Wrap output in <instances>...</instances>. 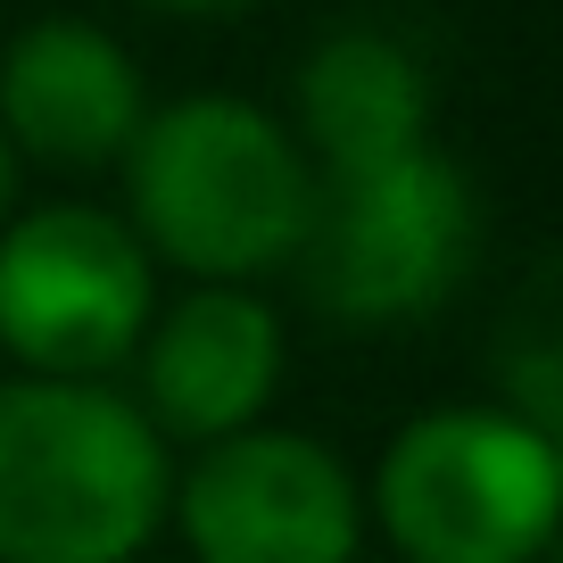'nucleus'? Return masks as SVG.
Segmentation results:
<instances>
[{"mask_svg": "<svg viewBox=\"0 0 563 563\" xmlns=\"http://www.w3.org/2000/svg\"><path fill=\"white\" fill-rule=\"evenodd\" d=\"M124 224L150 265H175L199 290H249V282L299 265L307 216H316V166L299 133L232 91H191L150 108L124 150Z\"/></svg>", "mask_w": 563, "mask_h": 563, "instance_id": "obj_1", "label": "nucleus"}, {"mask_svg": "<svg viewBox=\"0 0 563 563\" xmlns=\"http://www.w3.org/2000/svg\"><path fill=\"white\" fill-rule=\"evenodd\" d=\"M166 497L175 456L124 389L0 373V563H133Z\"/></svg>", "mask_w": 563, "mask_h": 563, "instance_id": "obj_2", "label": "nucleus"}, {"mask_svg": "<svg viewBox=\"0 0 563 563\" xmlns=\"http://www.w3.org/2000/svg\"><path fill=\"white\" fill-rule=\"evenodd\" d=\"M373 522L406 563H539L563 522V440L514 406H431L373 464Z\"/></svg>", "mask_w": 563, "mask_h": 563, "instance_id": "obj_3", "label": "nucleus"}, {"mask_svg": "<svg viewBox=\"0 0 563 563\" xmlns=\"http://www.w3.org/2000/svg\"><path fill=\"white\" fill-rule=\"evenodd\" d=\"M473 183L431 141L365 175H316V216L299 241L307 299L349 332H398L456 299V282L473 274Z\"/></svg>", "mask_w": 563, "mask_h": 563, "instance_id": "obj_4", "label": "nucleus"}, {"mask_svg": "<svg viewBox=\"0 0 563 563\" xmlns=\"http://www.w3.org/2000/svg\"><path fill=\"white\" fill-rule=\"evenodd\" d=\"M158 323V265L84 199L0 224V349L34 382H108Z\"/></svg>", "mask_w": 563, "mask_h": 563, "instance_id": "obj_5", "label": "nucleus"}, {"mask_svg": "<svg viewBox=\"0 0 563 563\" xmlns=\"http://www.w3.org/2000/svg\"><path fill=\"white\" fill-rule=\"evenodd\" d=\"M166 522L183 530L191 563H356L365 489L332 440L257 422L216 448H191Z\"/></svg>", "mask_w": 563, "mask_h": 563, "instance_id": "obj_6", "label": "nucleus"}, {"mask_svg": "<svg viewBox=\"0 0 563 563\" xmlns=\"http://www.w3.org/2000/svg\"><path fill=\"white\" fill-rule=\"evenodd\" d=\"M282 316L257 290H191L141 332V415L166 448H216L232 431H257L282 389Z\"/></svg>", "mask_w": 563, "mask_h": 563, "instance_id": "obj_7", "label": "nucleus"}, {"mask_svg": "<svg viewBox=\"0 0 563 563\" xmlns=\"http://www.w3.org/2000/svg\"><path fill=\"white\" fill-rule=\"evenodd\" d=\"M150 91L124 42H108L84 18H42L0 58V133L9 150L58 175H91L133 150Z\"/></svg>", "mask_w": 563, "mask_h": 563, "instance_id": "obj_8", "label": "nucleus"}, {"mask_svg": "<svg viewBox=\"0 0 563 563\" xmlns=\"http://www.w3.org/2000/svg\"><path fill=\"white\" fill-rule=\"evenodd\" d=\"M299 133L323 175H365L431 141V75L406 42L373 25H340L299 67Z\"/></svg>", "mask_w": 563, "mask_h": 563, "instance_id": "obj_9", "label": "nucleus"}, {"mask_svg": "<svg viewBox=\"0 0 563 563\" xmlns=\"http://www.w3.org/2000/svg\"><path fill=\"white\" fill-rule=\"evenodd\" d=\"M141 9H166V18H232L249 0H141Z\"/></svg>", "mask_w": 563, "mask_h": 563, "instance_id": "obj_10", "label": "nucleus"}, {"mask_svg": "<svg viewBox=\"0 0 563 563\" xmlns=\"http://www.w3.org/2000/svg\"><path fill=\"white\" fill-rule=\"evenodd\" d=\"M9 199H18V150H9V133H0V224H9Z\"/></svg>", "mask_w": 563, "mask_h": 563, "instance_id": "obj_11", "label": "nucleus"}]
</instances>
